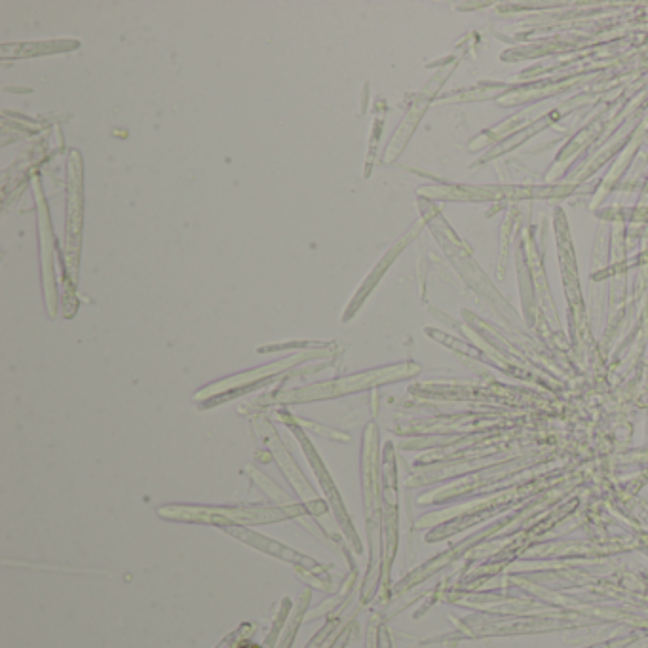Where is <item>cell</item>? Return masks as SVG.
Wrapping results in <instances>:
<instances>
[{
  "label": "cell",
  "instance_id": "1",
  "mask_svg": "<svg viewBox=\"0 0 648 648\" xmlns=\"http://www.w3.org/2000/svg\"><path fill=\"white\" fill-rule=\"evenodd\" d=\"M244 633V628L238 629V631H234L232 635H229V637H225L221 643H219V647L217 648H234L236 645H238V641H240V635Z\"/></svg>",
  "mask_w": 648,
  "mask_h": 648
}]
</instances>
